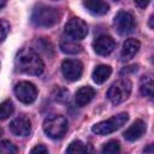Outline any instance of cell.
I'll list each match as a JSON object with an SVG mask.
<instances>
[{
    "label": "cell",
    "mask_w": 154,
    "mask_h": 154,
    "mask_svg": "<svg viewBox=\"0 0 154 154\" xmlns=\"http://www.w3.org/2000/svg\"><path fill=\"white\" fill-rule=\"evenodd\" d=\"M16 67L18 71L23 73L38 76L43 72L45 64L40 58V55L34 49L23 48L19 51V53L16 57Z\"/></svg>",
    "instance_id": "6da1fadb"
},
{
    "label": "cell",
    "mask_w": 154,
    "mask_h": 154,
    "mask_svg": "<svg viewBox=\"0 0 154 154\" xmlns=\"http://www.w3.org/2000/svg\"><path fill=\"white\" fill-rule=\"evenodd\" d=\"M60 19V13L57 8L47 5H37L34 7L31 13V22L36 26L49 28L55 25Z\"/></svg>",
    "instance_id": "7a4b0ae2"
},
{
    "label": "cell",
    "mask_w": 154,
    "mask_h": 154,
    "mask_svg": "<svg viewBox=\"0 0 154 154\" xmlns=\"http://www.w3.org/2000/svg\"><path fill=\"white\" fill-rule=\"evenodd\" d=\"M69 129V123L65 117L55 114L48 117L43 122V131L45 134L53 140H60L65 136Z\"/></svg>",
    "instance_id": "3957f363"
},
{
    "label": "cell",
    "mask_w": 154,
    "mask_h": 154,
    "mask_svg": "<svg viewBox=\"0 0 154 154\" xmlns=\"http://www.w3.org/2000/svg\"><path fill=\"white\" fill-rule=\"evenodd\" d=\"M131 81L129 78H119L117 79L108 89L107 91V97L109 99V101L114 105H118V103H122L123 101H125L130 93H131Z\"/></svg>",
    "instance_id": "277c9868"
},
{
    "label": "cell",
    "mask_w": 154,
    "mask_h": 154,
    "mask_svg": "<svg viewBox=\"0 0 154 154\" xmlns=\"http://www.w3.org/2000/svg\"><path fill=\"white\" fill-rule=\"evenodd\" d=\"M129 119V114L126 112H122L117 116H113L111 117L109 119L107 120H103V122H100L95 125H93L91 128V131L96 135H108V134H112L116 130H118L119 128H122Z\"/></svg>",
    "instance_id": "5b68a950"
},
{
    "label": "cell",
    "mask_w": 154,
    "mask_h": 154,
    "mask_svg": "<svg viewBox=\"0 0 154 154\" xmlns=\"http://www.w3.org/2000/svg\"><path fill=\"white\" fill-rule=\"evenodd\" d=\"M114 28L119 35H128L136 28V22L134 16L128 11H119L113 20Z\"/></svg>",
    "instance_id": "8992f818"
},
{
    "label": "cell",
    "mask_w": 154,
    "mask_h": 154,
    "mask_svg": "<svg viewBox=\"0 0 154 154\" xmlns=\"http://www.w3.org/2000/svg\"><path fill=\"white\" fill-rule=\"evenodd\" d=\"M14 94L17 99L23 103H32L36 100L37 96V89L36 87L28 81H22L16 84L14 87Z\"/></svg>",
    "instance_id": "52a82bcc"
},
{
    "label": "cell",
    "mask_w": 154,
    "mask_h": 154,
    "mask_svg": "<svg viewBox=\"0 0 154 154\" xmlns=\"http://www.w3.org/2000/svg\"><path fill=\"white\" fill-rule=\"evenodd\" d=\"M65 34L67 37L72 40H82L87 36L88 34V25L84 20L81 18H71L66 24H65Z\"/></svg>",
    "instance_id": "ba28073f"
},
{
    "label": "cell",
    "mask_w": 154,
    "mask_h": 154,
    "mask_svg": "<svg viewBox=\"0 0 154 154\" xmlns=\"http://www.w3.org/2000/svg\"><path fill=\"white\" fill-rule=\"evenodd\" d=\"M61 72L67 81H78L83 73V64L77 59H66L61 64Z\"/></svg>",
    "instance_id": "9c48e42d"
},
{
    "label": "cell",
    "mask_w": 154,
    "mask_h": 154,
    "mask_svg": "<svg viewBox=\"0 0 154 154\" xmlns=\"http://www.w3.org/2000/svg\"><path fill=\"white\" fill-rule=\"evenodd\" d=\"M93 48L96 54L106 57L111 54L116 48V41L109 35H100L93 42Z\"/></svg>",
    "instance_id": "30bf717a"
},
{
    "label": "cell",
    "mask_w": 154,
    "mask_h": 154,
    "mask_svg": "<svg viewBox=\"0 0 154 154\" xmlns=\"http://www.w3.org/2000/svg\"><path fill=\"white\" fill-rule=\"evenodd\" d=\"M10 131L16 136H28L31 131L30 119L25 116H19L10 123Z\"/></svg>",
    "instance_id": "8fae6325"
},
{
    "label": "cell",
    "mask_w": 154,
    "mask_h": 154,
    "mask_svg": "<svg viewBox=\"0 0 154 154\" xmlns=\"http://www.w3.org/2000/svg\"><path fill=\"white\" fill-rule=\"evenodd\" d=\"M146 132V124L143 120L137 119L135 120L124 132V137L128 141H137L142 137V135Z\"/></svg>",
    "instance_id": "7c38bea8"
},
{
    "label": "cell",
    "mask_w": 154,
    "mask_h": 154,
    "mask_svg": "<svg viewBox=\"0 0 154 154\" xmlns=\"http://www.w3.org/2000/svg\"><path fill=\"white\" fill-rule=\"evenodd\" d=\"M94 96H95V90L91 87H89V85H84V87H81L76 91L75 101H76L77 106L83 107L87 103H89L94 99Z\"/></svg>",
    "instance_id": "4fadbf2b"
},
{
    "label": "cell",
    "mask_w": 154,
    "mask_h": 154,
    "mask_svg": "<svg viewBox=\"0 0 154 154\" xmlns=\"http://www.w3.org/2000/svg\"><path fill=\"white\" fill-rule=\"evenodd\" d=\"M141 43L136 38H128L124 43H123V48H122V59L123 60H129L131 58H134L136 55V53L140 51Z\"/></svg>",
    "instance_id": "5bb4252c"
},
{
    "label": "cell",
    "mask_w": 154,
    "mask_h": 154,
    "mask_svg": "<svg viewBox=\"0 0 154 154\" xmlns=\"http://www.w3.org/2000/svg\"><path fill=\"white\" fill-rule=\"evenodd\" d=\"M83 6L93 14L95 16H102L105 13L108 12L109 10V5L105 1H100V0H89V1H84Z\"/></svg>",
    "instance_id": "9a60e30c"
},
{
    "label": "cell",
    "mask_w": 154,
    "mask_h": 154,
    "mask_svg": "<svg viewBox=\"0 0 154 154\" xmlns=\"http://www.w3.org/2000/svg\"><path fill=\"white\" fill-rule=\"evenodd\" d=\"M60 49L66 54H77L82 52V45L70 37H63L60 41Z\"/></svg>",
    "instance_id": "2e32d148"
},
{
    "label": "cell",
    "mask_w": 154,
    "mask_h": 154,
    "mask_svg": "<svg viewBox=\"0 0 154 154\" xmlns=\"http://www.w3.org/2000/svg\"><path fill=\"white\" fill-rule=\"evenodd\" d=\"M112 73V69L108 65H97L93 71V81L96 84H102L108 79Z\"/></svg>",
    "instance_id": "e0dca14e"
},
{
    "label": "cell",
    "mask_w": 154,
    "mask_h": 154,
    "mask_svg": "<svg viewBox=\"0 0 154 154\" xmlns=\"http://www.w3.org/2000/svg\"><path fill=\"white\" fill-rule=\"evenodd\" d=\"M93 149L89 144L83 143L82 141H73L69 144L66 154H91Z\"/></svg>",
    "instance_id": "ac0fdd59"
},
{
    "label": "cell",
    "mask_w": 154,
    "mask_h": 154,
    "mask_svg": "<svg viewBox=\"0 0 154 154\" xmlns=\"http://www.w3.org/2000/svg\"><path fill=\"white\" fill-rule=\"evenodd\" d=\"M140 91L143 96H147V97L153 96V78H152V76H144L141 79Z\"/></svg>",
    "instance_id": "d6986e66"
},
{
    "label": "cell",
    "mask_w": 154,
    "mask_h": 154,
    "mask_svg": "<svg viewBox=\"0 0 154 154\" xmlns=\"http://www.w3.org/2000/svg\"><path fill=\"white\" fill-rule=\"evenodd\" d=\"M14 111L13 103L11 100H5L4 102L0 103V120L7 119Z\"/></svg>",
    "instance_id": "ffe728a7"
},
{
    "label": "cell",
    "mask_w": 154,
    "mask_h": 154,
    "mask_svg": "<svg viewBox=\"0 0 154 154\" xmlns=\"http://www.w3.org/2000/svg\"><path fill=\"white\" fill-rule=\"evenodd\" d=\"M0 154H18V149L12 142L4 140L0 141Z\"/></svg>",
    "instance_id": "44dd1931"
},
{
    "label": "cell",
    "mask_w": 154,
    "mask_h": 154,
    "mask_svg": "<svg viewBox=\"0 0 154 154\" xmlns=\"http://www.w3.org/2000/svg\"><path fill=\"white\" fill-rule=\"evenodd\" d=\"M103 154H120V144L118 141H109L103 146Z\"/></svg>",
    "instance_id": "7402d4cb"
},
{
    "label": "cell",
    "mask_w": 154,
    "mask_h": 154,
    "mask_svg": "<svg viewBox=\"0 0 154 154\" xmlns=\"http://www.w3.org/2000/svg\"><path fill=\"white\" fill-rule=\"evenodd\" d=\"M8 31H10V24L6 20L0 19V43L6 38Z\"/></svg>",
    "instance_id": "603a6c76"
},
{
    "label": "cell",
    "mask_w": 154,
    "mask_h": 154,
    "mask_svg": "<svg viewBox=\"0 0 154 154\" xmlns=\"http://www.w3.org/2000/svg\"><path fill=\"white\" fill-rule=\"evenodd\" d=\"M30 154H49V153L43 144H37L30 150Z\"/></svg>",
    "instance_id": "cb8c5ba5"
},
{
    "label": "cell",
    "mask_w": 154,
    "mask_h": 154,
    "mask_svg": "<svg viewBox=\"0 0 154 154\" xmlns=\"http://www.w3.org/2000/svg\"><path fill=\"white\" fill-rule=\"evenodd\" d=\"M135 4H136L137 6H140L141 8H144V7H146V6L149 4V1H148V0H147V1H136Z\"/></svg>",
    "instance_id": "d4e9b609"
},
{
    "label": "cell",
    "mask_w": 154,
    "mask_h": 154,
    "mask_svg": "<svg viewBox=\"0 0 154 154\" xmlns=\"http://www.w3.org/2000/svg\"><path fill=\"white\" fill-rule=\"evenodd\" d=\"M149 26L153 28V16H150V18H149Z\"/></svg>",
    "instance_id": "484cf974"
},
{
    "label": "cell",
    "mask_w": 154,
    "mask_h": 154,
    "mask_svg": "<svg viewBox=\"0 0 154 154\" xmlns=\"http://www.w3.org/2000/svg\"><path fill=\"white\" fill-rule=\"evenodd\" d=\"M5 5H6V1H5V0H0V8L4 7Z\"/></svg>",
    "instance_id": "4316f807"
},
{
    "label": "cell",
    "mask_w": 154,
    "mask_h": 154,
    "mask_svg": "<svg viewBox=\"0 0 154 154\" xmlns=\"http://www.w3.org/2000/svg\"><path fill=\"white\" fill-rule=\"evenodd\" d=\"M1 135H2V130H1V128H0V137H1Z\"/></svg>",
    "instance_id": "83f0119b"
}]
</instances>
